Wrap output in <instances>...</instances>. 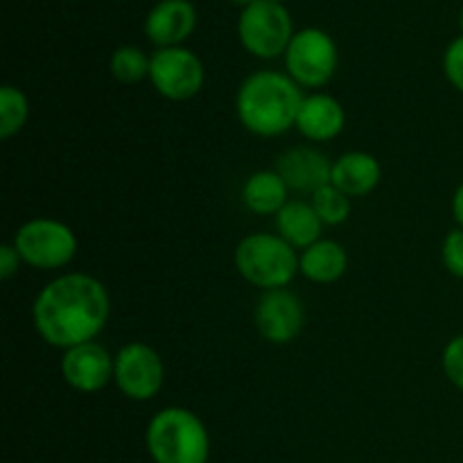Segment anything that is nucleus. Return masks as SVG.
Listing matches in <instances>:
<instances>
[{
	"label": "nucleus",
	"instance_id": "4be33fe9",
	"mask_svg": "<svg viewBox=\"0 0 463 463\" xmlns=\"http://www.w3.org/2000/svg\"><path fill=\"white\" fill-rule=\"evenodd\" d=\"M441 369L448 383L463 392V333L446 344L441 353Z\"/></svg>",
	"mask_w": 463,
	"mask_h": 463
},
{
	"label": "nucleus",
	"instance_id": "20e7f679",
	"mask_svg": "<svg viewBox=\"0 0 463 463\" xmlns=\"http://www.w3.org/2000/svg\"><path fill=\"white\" fill-rule=\"evenodd\" d=\"M235 269L253 288L269 292L283 289L298 276V253L279 233L244 235L235 247Z\"/></svg>",
	"mask_w": 463,
	"mask_h": 463
},
{
	"label": "nucleus",
	"instance_id": "a211bd4d",
	"mask_svg": "<svg viewBox=\"0 0 463 463\" xmlns=\"http://www.w3.org/2000/svg\"><path fill=\"white\" fill-rule=\"evenodd\" d=\"M242 202L256 215H279L289 202V188L276 170H258L244 181Z\"/></svg>",
	"mask_w": 463,
	"mask_h": 463
},
{
	"label": "nucleus",
	"instance_id": "39448f33",
	"mask_svg": "<svg viewBox=\"0 0 463 463\" xmlns=\"http://www.w3.org/2000/svg\"><path fill=\"white\" fill-rule=\"evenodd\" d=\"M12 244L16 247L23 265L41 271L63 269L77 256V235L66 222L54 217H34L27 220L14 235Z\"/></svg>",
	"mask_w": 463,
	"mask_h": 463
},
{
	"label": "nucleus",
	"instance_id": "dca6fc26",
	"mask_svg": "<svg viewBox=\"0 0 463 463\" xmlns=\"http://www.w3.org/2000/svg\"><path fill=\"white\" fill-rule=\"evenodd\" d=\"M348 269V253L337 240L321 238L298 253V274L317 285L337 283Z\"/></svg>",
	"mask_w": 463,
	"mask_h": 463
},
{
	"label": "nucleus",
	"instance_id": "f3484780",
	"mask_svg": "<svg viewBox=\"0 0 463 463\" xmlns=\"http://www.w3.org/2000/svg\"><path fill=\"white\" fill-rule=\"evenodd\" d=\"M321 231L324 222L317 215L310 199H289L276 215V233L297 251H303L321 240Z\"/></svg>",
	"mask_w": 463,
	"mask_h": 463
},
{
	"label": "nucleus",
	"instance_id": "9b49d317",
	"mask_svg": "<svg viewBox=\"0 0 463 463\" xmlns=\"http://www.w3.org/2000/svg\"><path fill=\"white\" fill-rule=\"evenodd\" d=\"M113 364L116 355H111L102 344L86 342L63 351L61 378L75 392L98 393L113 383Z\"/></svg>",
	"mask_w": 463,
	"mask_h": 463
},
{
	"label": "nucleus",
	"instance_id": "7ed1b4c3",
	"mask_svg": "<svg viewBox=\"0 0 463 463\" xmlns=\"http://www.w3.org/2000/svg\"><path fill=\"white\" fill-rule=\"evenodd\" d=\"M145 448L154 463H208L211 434L185 407H165L149 419Z\"/></svg>",
	"mask_w": 463,
	"mask_h": 463
},
{
	"label": "nucleus",
	"instance_id": "f8f14e48",
	"mask_svg": "<svg viewBox=\"0 0 463 463\" xmlns=\"http://www.w3.org/2000/svg\"><path fill=\"white\" fill-rule=\"evenodd\" d=\"M276 172L283 176L289 193L312 197L317 190L330 184L333 161L324 152H319V149L298 145V147H289L280 154L279 163H276Z\"/></svg>",
	"mask_w": 463,
	"mask_h": 463
},
{
	"label": "nucleus",
	"instance_id": "f03ea898",
	"mask_svg": "<svg viewBox=\"0 0 463 463\" xmlns=\"http://www.w3.org/2000/svg\"><path fill=\"white\" fill-rule=\"evenodd\" d=\"M303 89L280 71H256L244 77L235 93V113L249 134L279 138L297 127Z\"/></svg>",
	"mask_w": 463,
	"mask_h": 463
},
{
	"label": "nucleus",
	"instance_id": "aec40b11",
	"mask_svg": "<svg viewBox=\"0 0 463 463\" xmlns=\"http://www.w3.org/2000/svg\"><path fill=\"white\" fill-rule=\"evenodd\" d=\"M149 63H152V54H145L143 48L120 45L113 50L109 59V71L113 80L120 84H138V81L149 80Z\"/></svg>",
	"mask_w": 463,
	"mask_h": 463
},
{
	"label": "nucleus",
	"instance_id": "393cba45",
	"mask_svg": "<svg viewBox=\"0 0 463 463\" xmlns=\"http://www.w3.org/2000/svg\"><path fill=\"white\" fill-rule=\"evenodd\" d=\"M21 265H23V260H21V256H18L16 247H14L12 242L3 244V247H0V279L9 280L12 276H16L18 267Z\"/></svg>",
	"mask_w": 463,
	"mask_h": 463
},
{
	"label": "nucleus",
	"instance_id": "6ab92c4d",
	"mask_svg": "<svg viewBox=\"0 0 463 463\" xmlns=\"http://www.w3.org/2000/svg\"><path fill=\"white\" fill-rule=\"evenodd\" d=\"M30 120V99L18 86H0V138L9 140L25 129Z\"/></svg>",
	"mask_w": 463,
	"mask_h": 463
},
{
	"label": "nucleus",
	"instance_id": "ddd939ff",
	"mask_svg": "<svg viewBox=\"0 0 463 463\" xmlns=\"http://www.w3.org/2000/svg\"><path fill=\"white\" fill-rule=\"evenodd\" d=\"M197 27V7L190 0H158L143 23L145 36L156 48L184 45Z\"/></svg>",
	"mask_w": 463,
	"mask_h": 463
},
{
	"label": "nucleus",
	"instance_id": "a878e982",
	"mask_svg": "<svg viewBox=\"0 0 463 463\" xmlns=\"http://www.w3.org/2000/svg\"><path fill=\"white\" fill-rule=\"evenodd\" d=\"M452 217H455L457 226L463 229V181L457 185L455 194H452Z\"/></svg>",
	"mask_w": 463,
	"mask_h": 463
},
{
	"label": "nucleus",
	"instance_id": "0eeeda50",
	"mask_svg": "<svg viewBox=\"0 0 463 463\" xmlns=\"http://www.w3.org/2000/svg\"><path fill=\"white\" fill-rule=\"evenodd\" d=\"M285 72L301 89H324L339 66V50L333 36L321 27H303L283 54Z\"/></svg>",
	"mask_w": 463,
	"mask_h": 463
},
{
	"label": "nucleus",
	"instance_id": "423d86ee",
	"mask_svg": "<svg viewBox=\"0 0 463 463\" xmlns=\"http://www.w3.org/2000/svg\"><path fill=\"white\" fill-rule=\"evenodd\" d=\"M297 34L289 9L276 0H256L240 9L238 39L258 59L283 57Z\"/></svg>",
	"mask_w": 463,
	"mask_h": 463
},
{
	"label": "nucleus",
	"instance_id": "f257e3e1",
	"mask_svg": "<svg viewBox=\"0 0 463 463\" xmlns=\"http://www.w3.org/2000/svg\"><path fill=\"white\" fill-rule=\"evenodd\" d=\"M111 317V298L102 280L68 271L43 285L32 303V324L48 346L68 351L95 342Z\"/></svg>",
	"mask_w": 463,
	"mask_h": 463
},
{
	"label": "nucleus",
	"instance_id": "b1692460",
	"mask_svg": "<svg viewBox=\"0 0 463 463\" xmlns=\"http://www.w3.org/2000/svg\"><path fill=\"white\" fill-rule=\"evenodd\" d=\"M443 75L463 95V34L452 39L443 52Z\"/></svg>",
	"mask_w": 463,
	"mask_h": 463
},
{
	"label": "nucleus",
	"instance_id": "6e6552de",
	"mask_svg": "<svg viewBox=\"0 0 463 463\" xmlns=\"http://www.w3.org/2000/svg\"><path fill=\"white\" fill-rule=\"evenodd\" d=\"M149 81L161 98L170 102H188L202 93L206 68L199 54L185 45L156 48L149 63Z\"/></svg>",
	"mask_w": 463,
	"mask_h": 463
},
{
	"label": "nucleus",
	"instance_id": "2eb2a0df",
	"mask_svg": "<svg viewBox=\"0 0 463 463\" xmlns=\"http://www.w3.org/2000/svg\"><path fill=\"white\" fill-rule=\"evenodd\" d=\"M383 181V165L378 158L362 149L342 154L333 161L330 184L342 190L348 197H366L373 193Z\"/></svg>",
	"mask_w": 463,
	"mask_h": 463
},
{
	"label": "nucleus",
	"instance_id": "c85d7f7f",
	"mask_svg": "<svg viewBox=\"0 0 463 463\" xmlns=\"http://www.w3.org/2000/svg\"><path fill=\"white\" fill-rule=\"evenodd\" d=\"M276 3H283L285 5V0H276Z\"/></svg>",
	"mask_w": 463,
	"mask_h": 463
},
{
	"label": "nucleus",
	"instance_id": "bb28decb",
	"mask_svg": "<svg viewBox=\"0 0 463 463\" xmlns=\"http://www.w3.org/2000/svg\"><path fill=\"white\" fill-rule=\"evenodd\" d=\"M231 3H235V5H240V7H247V5H251V3H256V0H231Z\"/></svg>",
	"mask_w": 463,
	"mask_h": 463
},
{
	"label": "nucleus",
	"instance_id": "cd10ccee",
	"mask_svg": "<svg viewBox=\"0 0 463 463\" xmlns=\"http://www.w3.org/2000/svg\"><path fill=\"white\" fill-rule=\"evenodd\" d=\"M459 27H461V34H463V7H461V12H459Z\"/></svg>",
	"mask_w": 463,
	"mask_h": 463
},
{
	"label": "nucleus",
	"instance_id": "4468645a",
	"mask_svg": "<svg viewBox=\"0 0 463 463\" xmlns=\"http://www.w3.org/2000/svg\"><path fill=\"white\" fill-rule=\"evenodd\" d=\"M344 127H346V111L337 98H333L330 93H321V90L307 93L303 98L297 127H294L303 138L312 140V143H328L342 134Z\"/></svg>",
	"mask_w": 463,
	"mask_h": 463
},
{
	"label": "nucleus",
	"instance_id": "1a4fd4ad",
	"mask_svg": "<svg viewBox=\"0 0 463 463\" xmlns=\"http://www.w3.org/2000/svg\"><path fill=\"white\" fill-rule=\"evenodd\" d=\"M113 383L118 392L134 402H147L161 393L165 384V364L154 346L129 342L116 353Z\"/></svg>",
	"mask_w": 463,
	"mask_h": 463
},
{
	"label": "nucleus",
	"instance_id": "5701e85b",
	"mask_svg": "<svg viewBox=\"0 0 463 463\" xmlns=\"http://www.w3.org/2000/svg\"><path fill=\"white\" fill-rule=\"evenodd\" d=\"M441 262H443V269H446L448 274L463 280V229L461 226L448 231L446 238H443Z\"/></svg>",
	"mask_w": 463,
	"mask_h": 463
},
{
	"label": "nucleus",
	"instance_id": "9d476101",
	"mask_svg": "<svg viewBox=\"0 0 463 463\" xmlns=\"http://www.w3.org/2000/svg\"><path fill=\"white\" fill-rule=\"evenodd\" d=\"M253 326L265 342L274 346L292 344L306 326V307L292 289H269L258 297Z\"/></svg>",
	"mask_w": 463,
	"mask_h": 463
},
{
	"label": "nucleus",
	"instance_id": "412c9836",
	"mask_svg": "<svg viewBox=\"0 0 463 463\" xmlns=\"http://www.w3.org/2000/svg\"><path fill=\"white\" fill-rule=\"evenodd\" d=\"M317 215L321 217L324 226H339L351 217V197L344 194L342 190L335 188L333 184L324 185L310 197Z\"/></svg>",
	"mask_w": 463,
	"mask_h": 463
}]
</instances>
